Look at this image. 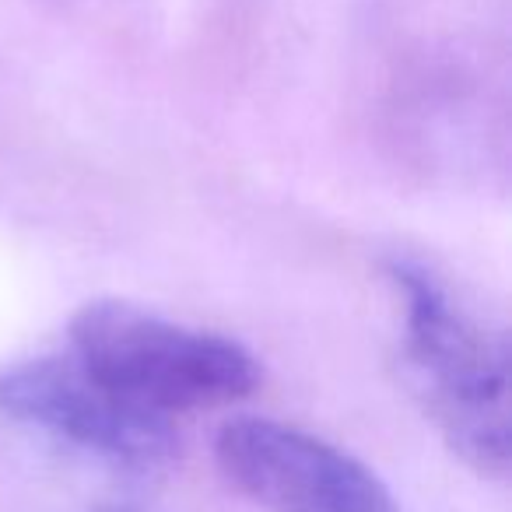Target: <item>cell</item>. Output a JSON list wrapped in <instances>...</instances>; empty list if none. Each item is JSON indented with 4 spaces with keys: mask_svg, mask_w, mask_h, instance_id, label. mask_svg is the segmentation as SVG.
Masks as SVG:
<instances>
[{
    "mask_svg": "<svg viewBox=\"0 0 512 512\" xmlns=\"http://www.w3.org/2000/svg\"><path fill=\"white\" fill-rule=\"evenodd\" d=\"M404 299V372L414 397L463 463L484 477L509 474V341L470 313L428 267L397 260Z\"/></svg>",
    "mask_w": 512,
    "mask_h": 512,
    "instance_id": "obj_1",
    "label": "cell"
},
{
    "mask_svg": "<svg viewBox=\"0 0 512 512\" xmlns=\"http://www.w3.org/2000/svg\"><path fill=\"white\" fill-rule=\"evenodd\" d=\"M71 355L116 397L172 418L249 397L256 358L235 341L116 299L88 302L71 323Z\"/></svg>",
    "mask_w": 512,
    "mask_h": 512,
    "instance_id": "obj_2",
    "label": "cell"
},
{
    "mask_svg": "<svg viewBox=\"0 0 512 512\" xmlns=\"http://www.w3.org/2000/svg\"><path fill=\"white\" fill-rule=\"evenodd\" d=\"M214 456L221 474L267 512H400L362 460L285 421H228Z\"/></svg>",
    "mask_w": 512,
    "mask_h": 512,
    "instance_id": "obj_3",
    "label": "cell"
},
{
    "mask_svg": "<svg viewBox=\"0 0 512 512\" xmlns=\"http://www.w3.org/2000/svg\"><path fill=\"white\" fill-rule=\"evenodd\" d=\"M0 414L123 470H155L176 453L169 418L116 397L74 355L0 372Z\"/></svg>",
    "mask_w": 512,
    "mask_h": 512,
    "instance_id": "obj_4",
    "label": "cell"
},
{
    "mask_svg": "<svg viewBox=\"0 0 512 512\" xmlns=\"http://www.w3.org/2000/svg\"><path fill=\"white\" fill-rule=\"evenodd\" d=\"M95 512H144L137 505H106V509H95Z\"/></svg>",
    "mask_w": 512,
    "mask_h": 512,
    "instance_id": "obj_5",
    "label": "cell"
}]
</instances>
